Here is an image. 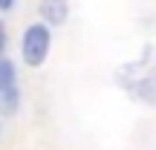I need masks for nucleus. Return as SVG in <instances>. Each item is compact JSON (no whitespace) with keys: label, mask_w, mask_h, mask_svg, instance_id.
<instances>
[{"label":"nucleus","mask_w":156,"mask_h":150,"mask_svg":"<svg viewBox=\"0 0 156 150\" xmlns=\"http://www.w3.org/2000/svg\"><path fill=\"white\" fill-rule=\"evenodd\" d=\"M49 46H52V32L46 23H32L26 26L20 38V52H23V61L29 67H41L46 64V55H49Z\"/></svg>","instance_id":"nucleus-1"},{"label":"nucleus","mask_w":156,"mask_h":150,"mask_svg":"<svg viewBox=\"0 0 156 150\" xmlns=\"http://www.w3.org/2000/svg\"><path fill=\"white\" fill-rule=\"evenodd\" d=\"M20 101V89H17V75H15V64L9 58L0 61V113L12 116L17 110Z\"/></svg>","instance_id":"nucleus-2"},{"label":"nucleus","mask_w":156,"mask_h":150,"mask_svg":"<svg viewBox=\"0 0 156 150\" xmlns=\"http://www.w3.org/2000/svg\"><path fill=\"white\" fill-rule=\"evenodd\" d=\"M38 12L46 26H61L69 15V0H41Z\"/></svg>","instance_id":"nucleus-3"},{"label":"nucleus","mask_w":156,"mask_h":150,"mask_svg":"<svg viewBox=\"0 0 156 150\" xmlns=\"http://www.w3.org/2000/svg\"><path fill=\"white\" fill-rule=\"evenodd\" d=\"M12 3H15V0H0V9H3V12H9V9H12Z\"/></svg>","instance_id":"nucleus-4"}]
</instances>
